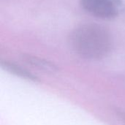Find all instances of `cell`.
<instances>
[{"label": "cell", "mask_w": 125, "mask_h": 125, "mask_svg": "<svg viewBox=\"0 0 125 125\" xmlns=\"http://www.w3.org/2000/svg\"><path fill=\"white\" fill-rule=\"evenodd\" d=\"M21 58L23 61L30 66L45 73H55L59 71V68L55 64L46 59L32 56L31 54H22Z\"/></svg>", "instance_id": "3"}, {"label": "cell", "mask_w": 125, "mask_h": 125, "mask_svg": "<svg viewBox=\"0 0 125 125\" xmlns=\"http://www.w3.org/2000/svg\"><path fill=\"white\" fill-rule=\"evenodd\" d=\"M114 112L116 114V115L120 119V120L125 124V112L124 111L119 109V108H115L114 109Z\"/></svg>", "instance_id": "5"}, {"label": "cell", "mask_w": 125, "mask_h": 125, "mask_svg": "<svg viewBox=\"0 0 125 125\" xmlns=\"http://www.w3.org/2000/svg\"><path fill=\"white\" fill-rule=\"evenodd\" d=\"M81 4L86 11L103 19L115 18L120 6L118 0H81Z\"/></svg>", "instance_id": "2"}, {"label": "cell", "mask_w": 125, "mask_h": 125, "mask_svg": "<svg viewBox=\"0 0 125 125\" xmlns=\"http://www.w3.org/2000/svg\"><path fill=\"white\" fill-rule=\"evenodd\" d=\"M1 66L6 71H8L10 73L13 74L16 76L21 77L23 79H26L34 83L40 82V79L38 78V77L33 75L29 71L21 67V66L17 65L12 62H10L7 61H1Z\"/></svg>", "instance_id": "4"}, {"label": "cell", "mask_w": 125, "mask_h": 125, "mask_svg": "<svg viewBox=\"0 0 125 125\" xmlns=\"http://www.w3.org/2000/svg\"><path fill=\"white\" fill-rule=\"evenodd\" d=\"M73 51L81 57L99 60L111 51L112 39L110 32L103 26L88 23L78 26L70 36Z\"/></svg>", "instance_id": "1"}]
</instances>
